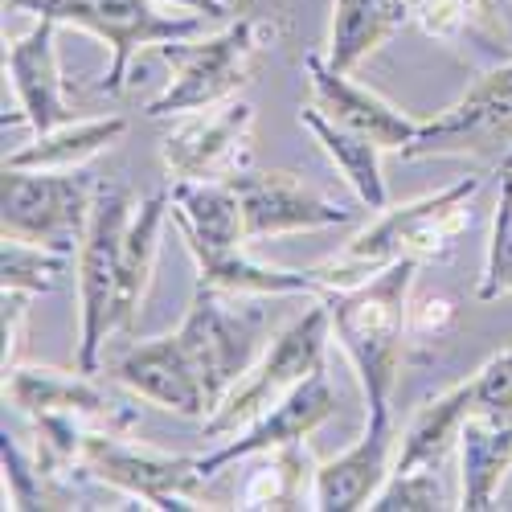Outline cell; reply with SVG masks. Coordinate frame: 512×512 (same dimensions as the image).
I'll return each mask as SVG.
<instances>
[{
    "label": "cell",
    "mask_w": 512,
    "mask_h": 512,
    "mask_svg": "<svg viewBox=\"0 0 512 512\" xmlns=\"http://www.w3.org/2000/svg\"><path fill=\"white\" fill-rule=\"evenodd\" d=\"M422 259H398L373 279L328 291L324 304L332 316V336L345 349L349 365L357 369L361 394H365V418L390 422L394 418V386L402 369V349L410 336V287Z\"/></svg>",
    "instance_id": "6da1fadb"
},
{
    "label": "cell",
    "mask_w": 512,
    "mask_h": 512,
    "mask_svg": "<svg viewBox=\"0 0 512 512\" xmlns=\"http://www.w3.org/2000/svg\"><path fill=\"white\" fill-rule=\"evenodd\" d=\"M484 189L480 173H467L455 185L418 197L406 205H386L377 218L345 242L336 259L312 267L324 295L328 291H349L377 271H386L398 259H443V254L463 238L472 226V201Z\"/></svg>",
    "instance_id": "7a4b0ae2"
},
{
    "label": "cell",
    "mask_w": 512,
    "mask_h": 512,
    "mask_svg": "<svg viewBox=\"0 0 512 512\" xmlns=\"http://www.w3.org/2000/svg\"><path fill=\"white\" fill-rule=\"evenodd\" d=\"M271 37H275L271 25H263L259 17H242L222 33L164 41V46H156V54L173 70V82L144 107V115L168 119V115H189L201 107L209 111L218 103H230L250 82V66Z\"/></svg>",
    "instance_id": "3957f363"
},
{
    "label": "cell",
    "mask_w": 512,
    "mask_h": 512,
    "mask_svg": "<svg viewBox=\"0 0 512 512\" xmlns=\"http://www.w3.org/2000/svg\"><path fill=\"white\" fill-rule=\"evenodd\" d=\"M5 9L87 29L103 46H111V66L99 82V91L107 95H119L127 87V66L140 50L205 33V13H168L160 9V0H5Z\"/></svg>",
    "instance_id": "277c9868"
},
{
    "label": "cell",
    "mask_w": 512,
    "mask_h": 512,
    "mask_svg": "<svg viewBox=\"0 0 512 512\" xmlns=\"http://www.w3.org/2000/svg\"><path fill=\"white\" fill-rule=\"evenodd\" d=\"M328 340H332V316L320 295L304 316H295L283 332L267 340L254 365L234 381L230 394L218 402V410L205 418V435L222 439V435H234L238 426H250L267 406H275L287 390H295L308 373L324 365Z\"/></svg>",
    "instance_id": "5b68a950"
},
{
    "label": "cell",
    "mask_w": 512,
    "mask_h": 512,
    "mask_svg": "<svg viewBox=\"0 0 512 512\" xmlns=\"http://www.w3.org/2000/svg\"><path fill=\"white\" fill-rule=\"evenodd\" d=\"M99 185L87 168L70 173H41V168H9L0 177V230L5 238H21L70 254L82 246L95 213Z\"/></svg>",
    "instance_id": "8992f818"
},
{
    "label": "cell",
    "mask_w": 512,
    "mask_h": 512,
    "mask_svg": "<svg viewBox=\"0 0 512 512\" xmlns=\"http://www.w3.org/2000/svg\"><path fill=\"white\" fill-rule=\"evenodd\" d=\"M132 213H136V201L123 189H99L87 238L78 246V369L91 377L99 373L107 336L115 332L111 308L119 287L123 234Z\"/></svg>",
    "instance_id": "52a82bcc"
},
{
    "label": "cell",
    "mask_w": 512,
    "mask_h": 512,
    "mask_svg": "<svg viewBox=\"0 0 512 512\" xmlns=\"http://www.w3.org/2000/svg\"><path fill=\"white\" fill-rule=\"evenodd\" d=\"M78 472L132 500H144V508H197L189 500L205 484L201 455H164L127 443L115 431H91L82 439Z\"/></svg>",
    "instance_id": "ba28073f"
},
{
    "label": "cell",
    "mask_w": 512,
    "mask_h": 512,
    "mask_svg": "<svg viewBox=\"0 0 512 512\" xmlns=\"http://www.w3.org/2000/svg\"><path fill=\"white\" fill-rule=\"evenodd\" d=\"M226 300L230 295L197 283L193 304L177 328L193 369L205 381V394H209L213 410H218V402L230 394L234 381L254 365V357L263 353L259 349V316H242Z\"/></svg>",
    "instance_id": "9c48e42d"
},
{
    "label": "cell",
    "mask_w": 512,
    "mask_h": 512,
    "mask_svg": "<svg viewBox=\"0 0 512 512\" xmlns=\"http://www.w3.org/2000/svg\"><path fill=\"white\" fill-rule=\"evenodd\" d=\"M242 201V230L246 242H263L279 234H300V230H328L353 222V209L320 197L291 173H259V168H238L226 177Z\"/></svg>",
    "instance_id": "30bf717a"
},
{
    "label": "cell",
    "mask_w": 512,
    "mask_h": 512,
    "mask_svg": "<svg viewBox=\"0 0 512 512\" xmlns=\"http://www.w3.org/2000/svg\"><path fill=\"white\" fill-rule=\"evenodd\" d=\"M254 123L250 103H226L213 115H193L177 123L160 144V160L173 181H226L246 168V132Z\"/></svg>",
    "instance_id": "8fae6325"
},
{
    "label": "cell",
    "mask_w": 512,
    "mask_h": 512,
    "mask_svg": "<svg viewBox=\"0 0 512 512\" xmlns=\"http://www.w3.org/2000/svg\"><path fill=\"white\" fill-rule=\"evenodd\" d=\"M304 74H308V91H312V103L308 107H316L328 123L345 127V132H357V136L373 140L381 152H402L418 136L422 119L398 111L394 103L373 95L369 87L353 82L349 74L332 70L328 58L308 54L304 58Z\"/></svg>",
    "instance_id": "7c38bea8"
},
{
    "label": "cell",
    "mask_w": 512,
    "mask_h": 512,
    "mask_svg": "<svg viewBox=\"0 0 512 512\" xmlns=\"http://www.w3.org/2000/svg\"><path fill=\"white\" fill-rule=\"evenodd\" d=\"M5 398L25 418L70 414V418L91 422L95 431H115V435H127L136 426V410L107 398L91 381V373H82V369L62 373L50 365H13L5 369Z\"/></svg>",
    "instance_id": "4fadbf2b"
},
{
    "label": "cell",
    "mask_w": 512,
    "mask_h": 512,
    "mask_svg": "<svg viewBox=\"0 0 512 512\" xmlns=\"http://www.w3.org/2000/svg\"><path fill=\"white\" fill-rule=\"evenodd\" d=\"M336 410V394L328 386V373L324 365L316 373H308L300 386L287 390L275 406H267L250 426H242V435L222 443L218 451L201 455V472L205 480L222 467L238 463V459H250V455H263V451H279V447H291V443H304L316 426H324Z\"/></svg>",
    "instance_id": "5bb4252c"
},
{
    "label": "cell",
    "mask_w": 512,
    "mask_h": 512,
    "mask_svg": "<svg viewBox=\"0 0 512 512\" xmlns=\"http://www.w3.org/2000/svg\"><path fill=\"white\" fill-rule=\"evenodd\" d=\"M111 377L119 386H127L136 398L168 410V414H181V418H209L213 402L205 394V381L193 369L181 336H152L140 340V345L127 349L115 365Z\"/></svg>",
    "instance_id": "9a60e30c"
},
{
    "label": "cell",
    "mask_w": 512,
    "mask_h": 512,
    "mask_svg": "<svg viewBox=\"0 0 512 512\" xmlns=\"http://www.w3.org/2000/svg\"><path fill=\"white\" fill-rule=\"evenodd\" d=\"M512 152V99L463 95L443 115L422 119L418 136L402 148L406 160L422 156H476L504 164Z\"/></svg>",
    "instance_id": "2e32d148"
},
{
    "label": "cell",
    "mask_w": 512,
    "mask_h": 512,
    "mask_svg": "<svg viewBox=\"0 0 512 512\" xmlns=\"http://www.w3.org/2000/svg\"><path fill=\"white\" fill-rule=\"evenodd\" d=\"M58 29L62 25L37 17V25L29 33L9 41L5 74L13 78L21 115H5V123H29L33 132H54V127L70 123V107H66V95H62L58 50H54Z\"/></svg>",
    "instance_id": "e0dca14e"
},
{
    "label": "cell",
    "mask_w": 512,
    "mask_h": 512,
    "mask_svg": "<svg viewBox=\"0 0 512 512\" xmlns=\"http://www.w3.org/2000/svg\"><path fill=\"white\" fill-rule=\"evenodd\" d=\"M390 455H394V418L390 422L365 418V431L349 451L316 463L308 508H320V512L369 508L377 488L390 480Z\"/></svg>",
    "instance_id": "ac0fdd59"
},
{
    "label": "cell",
    "mask_w": 512,
    "mask_h": 512,
    "mask_svg": "<svg viewBox=\"0 0 512 512\" xmlns=\"http://www.w3.org/2000/svg\"><path fill=\"white\" fill-rule=\"evenodd\" d=\"M193 254L197 283L230 295V300H275V295H324L312 271H287L250 259L242 246H205L197 238H181Z\"/></svg>",
    "instance_id": "d6986e66"
},
{
    "label": "cell",
    "mask_w": 512,
    "mask_h": 512,
    "mask_svg": "<svg viewBox=\"0 0 512 512\" xmlns=\"http://www.w3.org/2000/svg\"><path fill=\"white\" fill-rule=\"evenodd\" d=\"M512 476V418L472 414L459 435V508L484 512Z\"/></svg>",
    "instance_id": "ffe728a7"
},
{
    "label": "cell",
    "mask_w": 512,
    "mask_h": 512,
    "mask_svg": "<svg viewBox=\"0 0 512 512\" xmlns=\"http://www.w3.org/2000/svg\"><path fill=\"white\" fill-rule=\"evenodd\" d=\"M410 21H414V0H332L328 66L340 74H353Z\"/></svg>",
    "instance_id": "44dd1931"
},
{
    "label": "cell",
    "mask_w": 512,
    "mask_h": 512,
    "mask_svg": "<svg viewBox=\"0 0 512 512\" xmlns=\"http://www.w3.org/2000/svg\"><path fill=\"white\" fill-rule=\"evenodd\" d=\"M173 209V193H156L148 201L136 205L132 222L123 234V254H119V287H115V308H111V324L115 332H132L140 304L152 283V267H156V250H160V230L164 218Z\"/></svg>",
    "instance_id": "7402d4cb"
},
{
    "label": "cell",
    "mask_w": 512,
    "mask_h": 512,
    "mask_svg": "<svg viewBox=\"0 0 512 512\" xmlns=\"http://www.w3.org/2000/svg\"><path fill=\"white\" fill-rule=\"evenodd\" d=\"M476 414V386L472 377L459 386L443 390L439 398L422 402L418 414L410 418L406 435L394 451V472H414V467H439L451 447H459V435L467 418Z\"/></svg>",
    "instance_id": "603a6c76"
},
{
    "label": "cell",
    "mask_w": 512,
    "mask_h": 512,
    "mask_svg": "<svg viewBox=\"0 0 512 512\" xmlns=\"http://www.w3.org/2000/svg\"><path fill=\"white\" fill-rule=\"evenodd\" d=\"M173 218L181 238H197L205 246H242V201L230 181H173Z\"/></svg>",
    "instance_id": "cb8c5ba5"
},
{
    "label": "cell",
    "mask_w": 512,
    "mask_h": 512,
    "mask_svg": "<svg viewBox=\"0 0 512 512\" xmlns=\"http://www.w3.org/2000/svg\"><path fill=\"white\" fill-rule=\"evenodd\" d=\"M123 132H127L123 115L70 119L62 127H54V132H37V140L9 152L5 164L9 168H41V173H70V168H82L99 152H107Z\"/></svg>",
    "instance_id": "d4e9b609"
},
{
    "label": "cell",
    "mask_w": 512,
    "mask_h": 512,
    "mask_svg": "<svg viewBox=\"0 0 512 512\" xmlns=\"http://www.w3.org/2000/svg\"><path fill=\"white\" fill-rule=\"evenodd\" d=\"M304 127L316 136V144L328 152V160L336 164V173L345 177V185L357 193V201L369 209V213H381L390 205V193H386V177H381V148L357 132H345V127L328 123L316 107H304L300 111Z\"/></svg>",
    "instance_id": "484cf974"
},
{
    "label": "cell",
    "mask_w": 512,
    "mask_h": 512,
    "mask_svg": "<svg viewBox=\"0 0 512 512\" xmlns=\"http://www.w3.org/2000/svg\"><path fill=\"white\" fill-rule=\"evenodd\" d=\"M263 463L250 472L242 488V508H308L304 496H312L316 463L304 443H291L279 451H263Z\"/></svg>",
    "instance_id": "4316f807"
},
{
    "label": "cell",
    "mask_w": 512,
    "mask_h": 512,
    "mask_svg": "<svg viewBox=\"0 0 512 512\" xmlns=\"http://www.w3.org/2000/svg\"><path fill=\"white\" fill-rule=\"evenodd\" d=\"M66 263H70V254L33 246L21 238H5V250H0V283H5V291L50 295Z\"/></svg>",
    "instance_id": "83f0119b"
},
{
    "label": "cell",
    "mask_w": 512,
    "mask_h": 512,
    "mask_svg": "<svg viewBox=\"0 0 512 512\" xmlns=\"http://www.w3.org/2000/svg\"><path fill=\"white\" fill-rule=\"evenodd\" d=\"M500 295H512V168H500V201H496L492 238L484 254V275L476 287L480 304H492Z\"/></svg>",
    "instance_id": "f1b7e54d"
},
{
    "label": "cell",
    "mask_w": 512,
    "mask_h": 512,
    "mask_svg": "<svg viewBox=\"0 0 512 512\" xmlns=\"http://www.w3.org/2000/svg\"><path fill=\"white\" fill-rule=\"evenodd\" d=\"M373 512H431V508H447V496L439 488L435 467H414V472H390V480L377 488V496L369 500Z\"/></svg>",
    "instance_id": "f546056e"
},
{
    "label": "cell",
    "mask_w": 512,
    "mask_h": 512,
    "mask_svg": "<svg viewBox=\"0 0 512 512\" xmlns=\"http://www.w3.org/2000/svg\"><path fill=\"white\" fill-rule=\"evenodd\" d=\"M0 459H5V488H9L5 508H37L46 500V472H41L37 459H29L17 447L9 431H5V443H0Z\"/></svg>",
    "instance_id": "4dcf8cb0"
},
{
    "label": "cell",
    "mask_w": 512,
    "mask_h": 512,
    "mask_svg": "<svg viewBox=\"0 0 512 512\" xmlns=\"http://www.w3.org/2000/svg\"><path fill=\"white\" fill-rule=\"evenodd\" d=\"M472 386H476V414L512 418V349L484 361L480 373L472 377Z\"/></svg>",
    "instance_id": "1f68e13d"
},
{
    "label": "cell",
    "mask_w": 512,
    "mask_h": 512,
    "mask_svg": "<svg viewBox=\"0 0 512 512\" xmlns=\"http://www.w3.org/2000/svg\"><path fill=\"white\" fill-rule=\"evenodd\" d=\"M414 21L431 37H455L467 25V0H414Z\"/></svg>",
    "instance_id": "d6a6232c"
},
{
    "label": "cell",
    "mask_w": 512,
    "mask_h": 512,
    "mask_svg": "<svg viewBox=\"0 0 512 512\" xmlns=\"http://www.w3.org/2000/svg\"><path fill=\"white\" fill-rule=\"evenodd\" d=\"M29 300H33V295H25V291H5V369L17 365V353L25 345Z\"/></svg>",
    "instance_id": "836d02e7"
},
{
    "label": "cell",
    "mask_w": 512,
    "mask_h": 512,
    "mask_svg": "<svg viewBox=\"0 0 512 512\" xmlns=\"http://www.w3.org/2000/svg\"><path fill=\"white\" fill-rule=\"evenodd\" d=\"M455 324V304L451 300H422L418 308L410 304V332L414 336H443Z\"/></svg>",
    "instance_id": "e575fe53"
},
{
    "label": "cell",
    "mask_w": 512,
    "mask_h": 512,
    "mask_svg": "<svg viewBox=\"0 0 512 512\" xmlns=\"http://www.w3.org/2000/svg\"><path fill=\"white\" fill-rule=\"evenodd\" d=\"M467 95H484V99H512V62L488 70L484 78H476V87Z\"/></svg>",
    "instance_id": "d590c367"
},
{
    "label": "cell",
    "mask_w": 512,
    "mask_h": 512,
    "mask_svg": "<svg viewBox=\"0 0 512 512\" xmlns=\"http://www.w3.org/2000/svg\"><path fill=\"white\" fill-rule=\"evenodd\" d=\"M160 5L189 9V13H205V17H222V13H230L226 0H160Z\"/></svg>",
    "instance_id": "8d00e7d4"
},
{
    "label": "cell",
    "mask_w": 512,
    "mask_h": 512,
    "mask_svg": "<svg viewBox=\"0 0 512 512\" xmlns=\"http://www.w3.org/2000/svg\"><path fill=\"white\" fill-rule=\"evenodd\" d=\"M500 168H512V152H508V160H504V164H500Z\"/></svg>",
    "instance_id": "74e56055"
},
{
    "label": "cell",
    "mask_w": 512,
    "mask_h": 512,
    "mask_svg": "<svg viewBox=\"0 0 512 512\" xmlns=\"http://www.w3.org/2000/svg\"><path fill=\"white\" fill-rule=\"evenodd\" d=\"M226 5H230V0H226Z\"/></svg>",
    "instance_id": "f35d334b"
}]
</instances>
